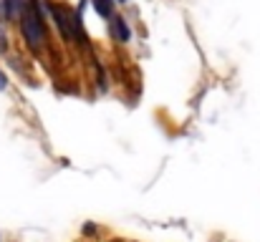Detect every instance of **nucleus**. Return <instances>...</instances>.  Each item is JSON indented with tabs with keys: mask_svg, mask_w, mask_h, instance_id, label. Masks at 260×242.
<instances>
[{
	"mask_svg": "<svg viewBox=\"0 0 260 242\" xmlns=\"http://www.w3.org/2000/svg\"><path fill=\"white\" fill-rule=\"evenodd\" d=\"M111 33H114V38L121 41V43L129 41V28H126L124 18H114V23H111Z\"/></svg>",
	"mask_w": 260,
	"mask_h": 242,
	"instance_id": "nucleus-3",
	"label": "nucleus"
},
{
	"mask_svg": "<svg viewBox=\"0 0 260 242\" xmlns=\"http://www.w3.org/2000/svg\"><path fill=\"white\" fill-rule=\"evenodd\" d=\"M119 3H124V0H119Z\"/></svg>",
	"mask_w": 260,
	"mask_h": 242,
	"instance_id": "nucleus-7",
	"label": "nucleus"
},
{
	"mask_svg": "<svg viewBox=\"0 0 260 242\" xmlns=\"http://www.w3.org/2000/svg\"><path fill=\"white\" fill-rule=\"evenodd\" d=\"M20 25H23V36H25L28 46H30V48H41V46H43V41H46V28H43L41 13L36 10V5H33V3H30L28 8H23Z\"/></svg>",
	"mask_w": 260,
	"mask_h": 242,
	"instance_id": "nucleus-1",
	"label": "nucleus"
},
{
	"mask_svg": "<svg viewBox=\"0 0 260 242\" xmlns=\"http://www.w3.org/2000/svg\"><path fill=\"white\" fill-rule=\"evenodd\" d=\"M84 232H86V235H93V232H96V227H93V225H86V227H84Z\"/></svg>",
	"mask_w": 260,
	"mask_h": 242,
	"instance_id": "nucleus-6",
	"label": "nucleus"
},
{
	"mask_svg": "<svg viewBox=\"0 0 260 242\" xmlns=\"http://www.w3.org/2000/svg\"><path fill=\"white\" fill-rule=\"evenodd\" d=\"M5 86H8V79H5V74L0 71V91H5Z\"/></svg>",
	"mask_w": 260,
	"mask_h": 242,
	"instance_id": "nucleus-5",
	"label": "nucleus"
},
{
	"mask_svg": "<svg viewBox=\"0 0 260 242\" xmlns=\"http://www.w3.org/2000/svg\"><path fill=\"white\" fill-rule=\"evenodd\" d=\"M51 13H53V18H56V23H58V28H61V33H63V38L66 41H74V15L63 8V5H51Z\"/></svg>",
	"mask_w": 260,
	"mask_h": 242,
	"instance_id": "nucleus-2",
	"label": "nucleus"
},
{
	"mask_svg": "<svg viewBox=\"0 0 260 242\" xmlns=\"http://www.w3.org/2000/svg\"><path fill=\"white\" fill-rule=\"evenodd\" d=\"M93 8H96V13L104 15V18L111 15V0H93Z\"/></svg>",
	"mask_w": 260,
	"mask_h": 242,
	"instance_id": "nucleus-4",
	"label": "nucleus"
}]
</instances>
